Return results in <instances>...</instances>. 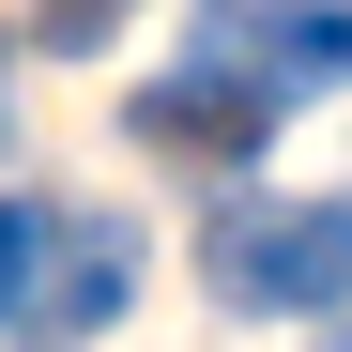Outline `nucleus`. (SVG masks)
I'll use <instances>...</instances> for the list:
<instances>
[{"instance_id":"obj_1","label":"nucleus","mask_w":352,"mask_h":352,"mask_svg":"<svg viewBox=\"0 0 352 352\" xmlns=\"http://www.w3.org/2000/svg\"><path fill=\"white\" fill-rule=\"evenodd\" d=\"M199 276L245 322H322V307H352V199H214Z\"/></svg>"},{"instance_id":"obj_2","label":"nucleus","mask_w":352,"mask_h":352,"mask_svg":"<svg viewBox=\"0 0 352 352\" xmlns=\"http://www.w3.org/2000/svg\"><path fill=\"white\" fill-rule=\"evenodd\" d=\"M276 107H291V92L245 62V46L199 31V62H168V77L138 92V138H153V153H230V168H245V153L276 138Z\"/></svg>"},{"instance_id":"obj_3","label":"nucleus","mask_w":352,"mask_h":352,"mask_svg":"<svg viewBox=\"0 0 352 352\" xmlns=\"http://www.w3.org/2000/svg\"><path fill=\"white\" fill-rule=\"evenodd\" d=\"M138 307V245L107 214H62V245H46V291H31V322L0 337V352H77V337H107Z\"/></svg>"},{"instance_id":"obj_4","label":"nucleus","mask_w":352,"mask_h":352,"mask_svg":"<svg viewBox=\"0 0 352 352\" xmlns=\"http://www.w3.org/2000/svg\"><path fill=\"white\" fill-rule=\"evenodd\" d=\"M214 46H245L276 92H307V77H352V0H261V16H214Z\"/></svg>"},{"instance_id":"obj_5","label":"nucleus","mask_w":352,"mask_h":352,"mask_svg":"<svg viewBox=\"0 0 352 352\" xmlns=\"http://www.w3.org/2000/svg\"><path fill=\"white\" fill-rule=\"evenodd\" d=\"M123 16H138V0H46V16H31V46H46V62H92Z\"/></svg>"}]
</instances>
